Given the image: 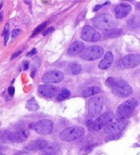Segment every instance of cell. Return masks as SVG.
Listing matches in <instances>:
<instances>
[{"label": "cell", "mask_w": 140, "mask_h": 155, "mask_svg": "<svg viewBox=\"0 0 140 155\" xmlns=\"http://www.w3.org/2000/svg\"><path fill=\"white\" fill-rule=\"evenodd\" d=\"M92 25L95 28L101 31H113L117 27L115 18L108 13H102L92 19Z\"/></svg>", "instance_id": "obj_1"}, {"label": "cell", "mask_w": 140, "mask_h": 155, "mask_svg": "<svg viewBox=\"0 0 140 155\" xmlns=\"http://www.w3.org/2000/svg\"><path fill=\"white\" fill-rule=\"evenodd\" d=\"M137 100L135 98L125 101L124 103H122L117 107L115 117L119 120H126L127 118H129L137 107Z\"/></svg>", "instance_id": "obj_2"}, {"label": "cell", "mask_w": 140, "mask_h": 155, "mask_svg": "<svg viewBox=\"0 0 140 155\" xmlns=\"http://www.w3.org/2000/svg\"><path fill=\"white\" fill-rule=\"evenodd\" d=\"M84 134L85 130L82 127H70L59 133V139L65 142H72L81 138Z\"/></svg>", "instance_id": "obj_3"}, {"label": "cell", "mask_w": 140, "mask_h": 155, "mask_svg": "<svg viewBox=\"0 0 140 155\" xmlns=\"http://www.w3.org/2000/svg\"><path fill=\"white\" fill-rule=\"evenodd\" d=\"M139 65H140V54H137V53H132V54L126 55L122 58H120L116 63V67L120 70L133 69L136 68Z\"/></svg>", "instance_id": "obj_4"}, {"label": "cell", "mask_w": 140, "mask_h": 155, "mask_svg": "<svg viewBox=\"0 0 140 155\" xmlns=\"http://www.w3.org/2000/svg\"><path fill=\"white\" fill-rule=\"evenodd\" d=\"M111 89L112 93L120 98L128 97L132 93V87L128 82L124 80H115V82L111 87Z\"/></svg>", "instance_id": "obj_5"}, {"label": "cell", "mask_w": 140, "mask_h": 155, "mask_svg": "<svg viewBox=\"0 0 140 155\" xmlns=\"http://www.w3.org/2000/svg\"><path fill=\"white\" fill-rule=\"evenodd\" d=\"M104 51L100 46H90L88 48H85L81 52L80 57L86 61H95L103 55Z\"/></svg>", "instance_id": "obj_6"}, {"label": "cell", "mask_w": 140, "mask_h": 155, "mask_svg": "<svg viewBox=\"0 0 140 155\" xmlns=\"http://www.w3.org/2000/svg\"><path fill=\"white\" fill-rule=\"evenodd\" d=\"M31 129H32L38 134L47 135V134L52 133V131L53 130V123L49 119H43L36 123L31 124Z\"/></svg>", "instance_id": "obj_7"}, {"label": "cell", "mask_w": 140, "mask_h": 155, "mask_svg": "<svg viewBox=\"0 0 140 155\" xmlns=\"http://www.w3.org/2000/svg\"><path fill=\"white\" fill-rule=\"evenodd\" d=\"M113 117V113L112 111H107L103 114H101L100 116L97 117V119H95V122L92 125V130L95 131H98L101 129H103L104 127H107L109 124H111V122L112 121Z\"/></svg>", "instance_id": "obj_8"}, {"label": "cell", "mask_w": 140, "mask_h": 155, "mask_svg": "<svg viewBox=\"0 0 140 155\" xmlns=\"http://www.w3.org/2000/svg\"><path fill=\"white\" fill-rule=\"evenodd\" d=\"M103 109V100L99 96H95L88 102V113L90 117H95L99 115Z\"/></svg>", "instance_id": "obj_9"}, {"label": "cell", "mask_w": 140, "mask_h": 155, "mask_svg": "<svg viewBox=\"0 0 140 155\" xmlns=\"http://www.w3.org/2000/svg\"><path fill=\"white\" fill-rule=\"evenodd\" d=\"M81 38L88 42H96L101 39V35L91 26H86L81 31Z\"/></svg>", "instance_id": "obj_10"}, {"label": "cell", "mask_w": 140, "mask_h": 155, "mask_svg": "<svg viewBox=\"0 0 140 155\" xmlns=\"http://www.w3.org/2000/svg\"><path fill=\"white\" fill-rule=\"evenodd\" d=\"M128 125V121L127 120H119L117 122H113L109 124L105 127V132L109 135H115L119 132H121L126 126Z\"/></svg>", "instance_id": "obj_11"}, {"label": "cell", "mask_w": 140, "mask_h": 155, "mask_svg": "<svg viewBox=\"0 0 140 155\" xmlns=\"http://www.w3.org/2000/svg\"><path fill=\"white\" fill-rule=\"evenodd\" d=\"M64 79V74L56 70H52L48 72H46L42 77V81L45 83H59L63 81Z\"/></svg>", "instance_id": "obj_12"}, {"label": "cell", "mask_w": 140, "mask_h": 155, "mask_svg": "<svg viewBox=\"0 0 140 155\" xmlns=\"http://www.w3.org/2000/svg\"><path fill=\"white\" fill-rule=\"evenodd\" d=\"M30 135V131L28 130H22L15 132H11L7 135V139L12 143H20L25 141Z\"/></svg>", "instance_id": "obj_13"}, {"label": "cell", "mask_w": 140, "mask_h": 155, "mask_svg": "<svg viewBox=\"0 0 140 155\" xmlns=\"http://www.w3.org/2000/svg\"><path fill=\"white\" fill-rule=\"evenodd\" d=\"M132 11V6L127 3L118 4L115 8V15L118 19H122L129 15Z\"/></svg>", "instance_id": "obj_14"}, {"label": "cell", "mask_w": 140, "mask_h": 155, "mask_svg": "<svg viewBox=\"0 0 140 155\" xmlns=\"http://www.w3.org/2000/svg\"><path fill=\"white\" fill-rule=\"evenodd\" d=\"M57 91H58L57 87L51 85H42L39 86L38 87V92L46 98H52L53 96H55L57 94Z\"/></svg>", "instance_id": "obj_15"}, {"label": "cell", "mask_w": 140, "mask_h": 155, "mask_svg": "<svg viewBox=\"0 0 140 155\" xmlns=\"http://www.w3.org/2000/svg\"><path fill=\"white\" fill-rule=\"evenodd\" d=\"M47 146H48L47 141H45L43 139H37L35 141H32V142H31L29 145H27L25 147V150L27 151H31V152L38 151V150H44Z\"/></svg>", "instance_id": "obj_16"}, {"label": "cell", "mask_w": 140, "mask_h": 155, "mask_svg": "<svg viewBox=\"0 0 140 155\" xmlns=\"http://www.w3.org/2000/svg\"><path fill=\"white\" fill-rule=\"evenodd\" d=\"M84 49H85V46L81 41H75L69 47L67 53L71 56H75L78 54H81V52L84 51Z\"/></svg>", "instance_id": "obj_17"}, {"label": "cell", "mask_w": 140, "mask_h": 155, "mask_svg": "<svg viewBox=\"0 0 140 155\" xmlns=\"http://www.w3.org/2000/svg\"><path fill=\"white\" fill-rule=\"evenodd\" d=\"M112 62H113V54L111 51H107L104 55V58L99 63L98 67L100 70H107L112 66Z\"/></svg>", "instance_id": "obj_18"}, {"label": "cell", "mask_w": 140, "mask_h": 155, "mask_svg": "<svg viewBox=\"0 0 140 155\" xmlns=\"http://www.w3.org/2000/svg\"><path fill=\"white\" fill-rule=\"evenodd\" d=\"M127 25L130 29H136L138 27H140V15H135L132 16L128 22H127Z\"/></svg>", "instance_id": "obj_19"}, {"label": "cell", "mask_w": 140, "mask_h": 155, "mask_svg": "<svg viewBox=\"0 0 140 155\" xmlns=\"http://www.w3.org/2000/svg\"><path fill=\"white\" fill-rule=\"evenodd\" d=\"M100 92V89L98 87H90L88 89H86L82 92V96L84 97H89V96H93L95 94Z\"/></svg>", "instance_id": "obj_20"}, {"label": "cell", "mask_w": 140, "mask_h": 155, "mask_svg": "<svg viewBox=\"0 0 140 155\" xmlns=\"http://www.w3.org/2000/svg\"><path fill=\"white\" fill-rule=\"evenodd\" d=\"M68 71L71 74H73V75H76V74H79L80 72L82 71V67L80 66L78 63H71L69 65V68H68Z\"/></svg>", "instance_id": "obj_21"}, {"label": "cell", "mask_w": 140, "mask_h": 155, "mask_svg": "<svg viewBox=\"0 0 140 155\" xmlns=\"http://www.w3.org/2000/svg\"><path fill=\"white\" fill-rule=\"evenodd\" d=\"M26 109L29 110L30 111H35L39 109V105L37 101L35 98H31L26 104Z\"/></svg>", "instance_id": "obj_22"}, {"label": "cell", "mask_w": 140, "mask_h": 155, "mask_svg": "<svg viewBox=\"0 0 140 155\" xmlns=\"http://www.w3.org/2000/svg\"><path fill=\"white\" fill-rule=\"evenodd\" d=\"M70 96H71V92H70V91H69V90H63V91L57 95L56 100H57V101H63V100L68 99Z\"/></svg>", "instance_id": "obj_23"}, {"label": "cell", "mask_w": 140, "mask_h": 155, "mask_svg": "<svg viewBox=\"0 0 140 155\" xmlns=\"http://www.w3.org/2000/svg\"><path fill=\"white\" fill-rule=\"evenodd\" d=\"M122 31L121 30H113L109 31L108 33L106 35V38H112V37H117L119 35H122Z\"/></svg>", "instance_id": "obj_24"}, {"label": "cell", "mask_w": 140, "mask_h": 155, "mask_svg": "<svg viewBox=\"0 0 140 155\" xmlns=\"http://www.w3.org/2000/svg\"><path fill=\"white\" fill-rule=\"evenodd\" d=\"M46 25H47V23L45 22V23H42V24H40L37 28L33 31V32H32V37H35L36 35H38V33L40 32V31H42L44 29H45V27H46Z\"/></svg>", "instance_id": "obj_25"}, {"label": "cell", "mask_w": 140, "mask_h": 155, "mask_svg": "<svg viewBox=\"0 0 140 155\" xmlns=\"http://www.w3.org/2000/svg\"><path fill=\"white\" fill-rule=\"evenodd\" d=\"M9 24H6L5 26V30H4V33H3V35H4V45L6 46L7 43H8V39H9Z\"/></svg>", "instance_id": "obj_26"}, {"label": "cell", "mask_w": 140, "mask_h": 155, "mask_svg": "<svg viewBox=\"0 0 140 155\" xmlns=\"http://www.w3.org/2000/svg\"><path fill=\"white\" fill-rule=\"evenodd\" d=\"M21 32L20 31V30H18V29H15V30H12V38H15V37H16L19 33Z\"/></svg>", "instance_id": "obj_27"}, {"label": "cell", "mask_w": 140, "mask_h": 155, "mask_svg": "<svg viewBox=\"0 0 140 155\" xmlns=\"http://www.w3.org/2000/svg\"><path fill=\"white\" fill-rule=\"evenodd\" d=\"M8 91H9V94H10V96H13V95H15V87L11 86V87H9Z\"/></svg>", "instance_id": "obj_28"}, {"label": "cell", "mask_w": 140, "mask_h": 155, "mask_svg": "<svg viewBox=\"0 0 140 155\" xmlns=\"http://www.w3.org/2000/svg\"><path fill=\"white\" fill-rule=\"evenodd\" d=\"M107 4H110V2H106L105 4H102V5H98V6L95 7V9H93V11H95V12H96V11H98L99 9H101V8H103V7H104L105 5H107Z\"/></svg>", "instance_id": "obj_29"}, {"label": "cell", "mask_w": 140, "mask_h": 155, "mask_svg": "<svg viewBox=\"0 0 140 155\" xmlns=\"http://www.w3.org/2000/svg\"><path fill=\"white\" fill-rule=\"evenodd\" d=\"M29 65H30V63L28 62V61H24L23 62V70L24 71H27L29 69Z\"/></svg>", "instance_id": "obj_30"}, {"label": "cell", "mask_w": 140, "mask_h": 155, "mask_svg": "<svg viewBox=\"0 0 140 155\" xmlns=\"http://www.w3.org/2000/svg\"><path fill=\"white\" fill-rule=\"evenodd\" d=\"M21 53H22V51H18L17 52H15V53H13V54L12 55V57H11V59L12 60V59H15V57H17L19 54H21Z\"/></svg>", "instance_id": "obj_31"}, {"label": "cell", "mask_w": 140, "mask_h": 155, "mask_svg": "<svg viewBox=\"0 0 140 155\" xmlns=\"http://www.w3.org/2000/svg\"><path fill=\"white\" fill-rule=\"evenodd\" d=\"M53 30H55L53 28H50V29H48V30H46V31L43 32V35H44V36H46L47 35H49L50 32H52V31H53Z\"/></svg>", "instance_id": "obj_32"}, {"label": "cell", "mask_w": 140, "mask_h": 155, "mask_svg": "<svg viewBox=\"0 0 140 155\" xmlns=\"http://www.w3.org/2000/svg\"><path fill=\"white\" fill-rule=\"evenodd\" d=\"M35 53H36V50L35 49H33V50H32V51L31 52H29L28 53V56H31V55H33Z\"/></svg>", "instance_id": "obj_33"}, {"label": "cell", "mask_w": 140, "mask_h": 155, "mask_svg": "<svg viewBox=\"0 0 140 155\" xmlns=\"http://www.w3.org/2000/svg\"><path fill=\"white\" fill-rule=\"evenodd\" d=\"M44 155H56V152H45Z\"/></svg>", "instance_id": "obj_34"}, {"label": "cell", "mask_w": 140, "mask_h": 155, "mask_svg": "<svg viewBox=\"0 0 140 155\" xmlns=\"http://www.w3.org/2000/svg\"><path fill=\"white\" fill-rule=\"evenodd\" d=\"M2 8V4H0V9H1Z\"/></svg>", "instance_id": "obj_35"}, {"label": "cell", "mask_w": 140, "mask_h": 155, "mask_svg": "<svg viewBox=\"0 0 140 155\" xmlns=\"http://www.w3.org/2000/svg\"><path fill=\"white\" fill-rule=\"evenodd\" d=\"M0 155H5V154H3V153H0Z\"/></svg>", "instance_id": "obj_36"}]
</instances>
